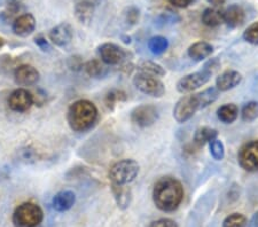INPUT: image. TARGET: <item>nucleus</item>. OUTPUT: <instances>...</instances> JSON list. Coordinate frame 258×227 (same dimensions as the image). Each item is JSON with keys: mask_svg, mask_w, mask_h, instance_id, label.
I'll use <instances>...</instances> for the list:
<instances>
[{"mask_svg": "<svg viewBox=\"0 0 258 227\" xmlns=\"http://www.w3.org/2000/svg\"><path fill=\"white\" fill-rule=\"evenodd\" d=\"M184 200V187L173 177H162L153 188V201L157 209L163 212H172Z\"/></svg>", "mask_w": 258, "mask_h": 227, "instance_id": "f257e3e1", "label": "nucleus"}, {"mask_svg": "<svg viewBox=\"0 0 258 227\" xmlns=\"http://www.w3.org/2000/svg\"><path fill=\"white\" fill-rule=\"evenodd\" d=\"M99 111L92 101L81 99L72 103L67 113V121L74 132H85L92 129Z\"/></svg>", "mask_w": 258, "mask_h": 227, "instance_id": "f03ea898", "label": "nucleus"}, {"mask_svg": "<svg viewBox=\"0 0 258 227\" xmlns=\"http://www.w3.org/2000/svg\"><path fill=\"white\" fill-rule=\"evenodd\" d=\"M44 220V212L40 206L32 202H24L15 209L13 224L15 227H37Z\"/></svg>", "mask_w": 258, "mask_h": 227, "instance_id": "7ed1b4c3", "label": "nucleus"}, {"mask_svg": "<svg viewBox=\"0 0 258 227\" xmlns=\"http://www.w3.org/2000/svg\"><path fill=\"white\" fill-rule=\"evenodd\" d=\"M140 167L137 161L132 159H124L111 165L109 170V178L111 183L118 185H127L137 178Z\"/></svg>", "mask_w": 258, "mask_h": 227, "instance_id": "20e7f679", "label": "nucleus"}, {"mask_svg": "<svg viewBox=\"0 0 258 227\" xmlns=\"http://www.w3.org/2000/svg\"><path fill=\"white\" fill-rule=\"evenodd\" d=\"M133 85L140 92L153 98H162L165 94V85L159 77L148 75L145 72L136 73L132 80Z\"/></svg>", "mask_w": 258, "mask_h": 227, "instance_id": "39448f33", "label": "nucleus"}, {"mask_svg": "<svg viewBox=\"0 0 258 227\" xmlns=\"http://www.w3.org/2000/svg\"><path fill=\"white\" fill-rule=\"evenodd\" d=\"M199 109V102L195 94L184 96L179 99L176 105H174L173 118L179 124L186 123L194 116Z\"/></svg>", "mask_w": 258, "mask_h": 227, "instance_id": "423d86ee", "label": "nucleus"}, {"mask_svg": "<svg viewBox=\"0 0 258 227\" xmlns=\"http://www.w3.org/2000/svg\"><path fill=\"white\" fill-rule=\"evenodd\" d=\"M159 117V109L154 105H140L133 108L130 115L131 122L137 126L143 127V129L154 125Z\"/></svg>", "mask_w": 258, "mask_h": 227, "instance_id": "0eeeda50", "label": "nucleus"}, {"mask_svg": "<svg viewBox=\"0 0 258 227\" xmlns=\"http://www.w3.org/2000/svg\"><path fill=\"white\" fill-rule=\"evenodd\" d=\"M211 75L209 72H207L206 70H201V71H197L189 75H186L177 83V91L179 93L186 94L197 91L198 89L202 88L203 85H206L208 82L210 81Z\"/></svg>", "mask_w": 258, "mask_h": 227, "instance_id": "6e6552de", "label": "nucleus"}, {"mask_svg": "<svg viewBox=\"0 0 258 227\" xmlns=\"http://www.w3.org/2000/svg\"><path fill=\"white\" fill-rule=\"evenodd\" d=\"M98 53L103 63L108 67L119 65L126 59L127 53L124 48L114 43H105L98 47Z\"/></svg>", "mask_w": 258, "mask_h": 227, "instance_id": "1a4fd4ad", "label": "nucleus"}, {"mask_svg": "<svg viewBox=\"0 0 258 227\" xmlns=\"http://www.w3.org/2000/svg\"><path fill=\"white\" fill-rule=\"evenodd\" d=\"M239 164L248 172L258 171V140L243 144L239 152Z\"/></svg>", "mask_w": 258, "mask_h": 227, "instance_id": "9d476101", "label": "nucleus"}, {"mask_svg": "<svg viewBox=\"0 0 258 227\" xmlns=\"http://www.w3.org/2000/svg\"><path fill=\"white\" fill-rule=\"evenodd\" d=\"M8 107L16 113H26L33 106L31 91L20 88L14 90L8 97Z\"/></svg>", "mask_w": 258, "mask_h": 227, "instance_id": "9b49d317", "label": "nucleus"}, {"mask_svg": "<svg viewBox=\"0 0 258 227\" xmlns=\"http://www.w3.org/2000/svg\"><path fill=\"white\" fill-rule=\"evenodd\" d=\"M40 73L33 65L21 64L14 70V81L20 86H32L38 83Z\"/></svg>", "mask_w": 258, "mask_h": 227, "instance_id": "f8f14e48", "label": "nucleus"}, {"mask_svg": "<svg viewBox=\"0 0 258 227\" xmlns=\"http://www.w3.org/2000/svg\"><path fill=\"white\" fill-rule=\"evenodd\" d=\"M74 31L69 23H60L52 28L48 32V38L52 41V44L57 47H66L70 44L73 39Z\"/></svg>", "mask_w": 258, "mask_h": 227, "instance_id": "ddd939ff", "label": "nucleus"}, {"mask_svg": "<svg viewBox=\"0 0 258 227\" xmlns=\"http://www.w3.org/2000/svg\"><path fill=\"white\" fill-rule=\"evenodd\" d=\"M36 29V19L30 13H24L19 15L13 23H12V30L19 37L30 36Z\"/></svg>", "mask_w": 258, "mask_h": 227, "instance_id": "4468645a", "label": "nucleus"}, {"mask_svg": "<svg viewBox=\"0 0 258 227\" xmlns=\"http://www.w3.org/2000/svg\"><path fill=\"white\" fill-rule=\"evenodd\" d=\"M242 82V75L236 70H226L216 80V88L219 92H226L238 86Z\"/></svg>", "mask_w": 258, "mask_h": 227, "instance_id": "2eb2a0df", "label": "nucleus"}, {"mask_svg": "<svg viewBox=\"0 0 258 227\" xmlns=\"http://www.w3.org/2000/svg\"><path fill=\"white\" fill-rule=\"evenodd\" d=\"M94 4L90 0H80L75 4L74 7V13L76 19L80 21L82 24L89 26L92 22L93 16H94Z\"/></svg>", "mask_w": 258, "mask_h": 227, "instance_id": "dca6fc26", "label": "nucleus"}, {"mask_svg": "<svg viewBox=\"0 0 258 227\" xmlns=\"http://www.w3.org/2000/svg\"><path fill=\"white\" fill-rule=\"evenodd\" d=\"M76 195L72 191H61L54 195L52 200L53 209L57 212H66L74 206Z\"/></svg>", "mask_w": 258, "mask_h": 227, "instance_id": "f3484780", "label": "nucleus"}, {"mask_svg": "<svg viewBox=\"0 0 258 227\" xmlns=\"http://www.w3.org/2000/svg\"><path fill=\"white\" fill-rule=\"evenodd\" d=\"M245 20L244 10L238 4L228 6L224 11V22L227 24V27L232 29L242 26Z\"/></svg>", "mask_w": 258, "mask_h": 227, "instance_id": "a211bd4d", "label": "nucleus"}, {"mask_svg": "<svg viewBox=\"0 0 258 227\" xmlns=\"http://www.w3.org/2000/svg\"><path fill=\"white\" fill-rule=\"evenodd\" d=\"M212 52H214V47L211 44L207 41H197L188 47L187 54L192 60L200 62L208 59L212 54Z\"/></svg>", "mask_w": 258, "mask_h": 227, "instance_id": "6ab92c4d", "label": "nucleus"}, {"mask_svg": "<svg viewBox=\"0 0 258 227\" xmlns=\"http://www.w3.org/2000/svg\"><path fill=\"white\" fill-rule=\"evenodd\" d=\"M111 192L114 194L115 201L117 203L118 208L126 209L131 203V189L126 185H118L111 183Z\"/></svg>", "mask_w": 258, "mask_h": 227, "instance_id": "aec40b11", "label": "nucleus"}, {"mask_svg": "<svg viewBox=\"0 0 258 227\" xmlns=\"http://www.w3.org/2000/svg\"><path fill=\"white\" fill-rule=\"evenodd\" d=\"M201 21L205 26L209 28L218 27L222 23H224V11L214 6L208 7L203 11L201 15Z\"/></svg>", "mask_w": 258, "mask_h": 227, "instance_id": "412c9836", "label": "nucleus"}, {"mask_svg": "<svg viewBox=\"0 0 258 227\" xmlns=\"http://www.w3.org/2000/svg\"><path fill=\"white\" fill-rule=\"evenodd\" d=\"M239 116V107L235 103H225L217 109V117L224 124H232Z\"/></svg>", "mask_w": 258, "mask_h": 227, "instance_id": "4be33fe9", "label": "nucleus"}, {"mask_svg": "<svg viewBox=\"0 0 258 227\" xmlns=\"http://www.w3.org/2000/svg\"><path fill=\"white\" fill-rule=\"evenodd\" d=\"M108 65H106L101 60L93 59L84 63V71L91 78H102L108 73Z\"/></svg>", "mask_w": 258, "mask_h": 227, "instance_id": "5701e85b", "label": "nucleus"}, {"mask_svg": "<svg viewBox=\"0 0 258 227\" xmlns=\"http://www.w3.org/2000/svg\"><path fill=\"white\" fill-rule=\"evenodd\" d=\"M217 137H218L217 130L211 129V127H208V126L199 127L194 133V143L197 144V147L201 148L205 146V144L212 141V140L217 139Z\"/></svg>", "mask_w": 258, "mask_h": 227, "instance_id": "b1692460", "label": "nucleus"}, {"mask_svg": "<svg viewBox=\"0 0 258 227\" xmlns=\"http://www.w3.org/2000/svg\"><path fill=\"white\" fill-rule=\"evenodd\" d=\"M195 96H197L200 109H203V108H207L208 106H210L211 103H214L216 100H217L219 97V91L217 90L216 86H211V88L203 90L202 92L197 93Z\"/></svg>", "mask_w": 258, "mask_h": 227, "instance_id": "393cba45", "label": "nucleus"}, {"mask_svg": "<svg viewBox=\"0 0 258 227\" xmlns=\"http://www.w3.org/2000/svg\"><path fill=\"white\" fill-rule=\"evenodd\" d=\"M127 100V94L123 90L113 89L108 91L105 97V105L109 110H114L118 103L125 102Z\"/></svg>", "mask_w": 258, "mask_h": 227, "instance_id": "a878e982", "label": "nucleus"}, {"mask_svg": "<svg viewBox=\"0 0 258 227\" xmlns=\"http://www.w3.org/2000/svg\"><path fill=\"white\" fill-rule=\"evenodd\" d=\"M147 46L154 55H161L168 49L169 40L163 36H154L148 40Z\"/></svg>", "mask_w": 258, "mask_h": 227, "instance_id": "bb28decb", "label": "nucleus"}, {"mask_svg": "<svg viewBox=\"0 0 258 227\" xmlns=\"http://www.w3.org/2000/svg\"><path fill=\"white\" fill-rule=\"evenodd\" d=\"M137 68H138L140 72L148 73V75H152L155 77H163L166 73L162 65L157 64L153 61H141L140 63H138V65H137Z\"/></svg>", "mask_w": 258, "mask_h": 227, "instance_id": "cd10ccee", "label": "nucleus"}, {"mask_svg": "<svg viewBox=\"0 0 258 227\" xmlns=\"http://www.w3.org/2000/svg\"><path fill=\"white\" fill-rule=\"evenodd\" d=\"M241 118L245 123H251L258 118V102L250 101L245 103L241 110Z\"/></svg>", "mask_w": 258, "mask_h": 227, "instance_id": "c85d7f7f", "label": "nucleus"}, {"mask_svg": "<svg viewBox=\"0 0 258 227\" xmlns=\"http://www.w3.org/2000/svg\"><path fill=\"white\" fill-rule=\"evenodd\" d=\"M248 220L243 214L232 213L225 218L223 222V227H247Z\"/></svg>", "mask_w": 258, "mask_h": 227, "instance_id": "c756f323", "label": "nucleus"}, {"mask_svg": "<svg viewBox=\"0 0 258 227\" xmlns=\"http://www.w3.org/2000/svg\"><path fill=\"white\" fill-rule=\"evenodd\" d=\"M209 150L212 158L217 161L223 160L224 156H225V147L218 139H215L209 142Z\"/></svg>", "mask_w": 258, "mask_h": 227, "instance_id": "7c9ffc66", "label": "nucleus"}, {"mask_svg": "<svg viewBox=\"0 0 258 227\" xmlns=\"http://www.w3.org/2000/svg\"><path fill=\"white\" fill-rule=\"evenodd\" d=\"M243 39L251 45H258V22L249 26L243 32Z\"/></svg>", "mask_w": 258, "mask_h": 227, "instance_id": "2f4dec72", "label": "nucleus"}, {"mask_svg": "<svg viewBox=\"0 0 258 227\" xmlns=\"http://www.w3.org/2000/svg\"><path fill=\"white\" fill-rule=\"evenodd\" d=\"M139 16H140L139 10L136 7H128L127 11L125 12V21L128 24H131V26L138 22Z\"/></svg>", "mask_w": 258, "mask_h": 227, "instance_id": "473e14b6", "label": "nucleus"}, {"mask_svg": "<svg viewBox=\"0 0 258 227\" xmlns=\"http://www.w3.org/2000/svg\"><path fill=\"white\" fill-rule=\"evenodd\" d=\"M68 67L72 70H74V71H80V70L84 68V62H83L81 56L74 55L72 57H69Z\"/></svg>", "mask_w": 258, "mask_h": 227, "instance_id": "72a5a7b5", "label": "nucleus"}, {"mask_svg": "<svg viewBox=\"0 0 258 227\" xmlns=\"http://www.w3.org/2000/svg\"><path fill=\"white\" fill-rule=\"evenodd\" d=\"M219 68H220V62L217 57L209 60L208 62H206L205 65H203V70H206L207 72H209L211 76L214 75V73L217 71Z\"/></svg>", "mask_w": 258, "mask_h": 227, "instance_id": "f704fd0d", "label": "nucleus"}, {"mask_svg": "<svg viewBox=\"0 0 258 227\" xmlns=\"http://www.w3.org/2000/svg\"><path fill=\"white\" fill-rule=\"evenodd\" d=\"M35 44L38 46L43 52H49L51 51V45H49V41L46 39V37H44L43 35H38L35 37Z\"/></svg>", "mask_w": 258, "mask_h": 227, "instance_id": "c9c22d12", "label": "nucleus"}, {"mask_svg": "<svg viewBox=\"0 0 258 227\" xmlns=\"http://www.w3.org/2000/svg\"><path fill=\"white\" fill-rule=\"evenodd\" d=\"M149 227H178V225L176 224V221L168 219V218H163V219L153 221Z\"/></svg>", "mask_w": 258, "mask_h": 227, "instance_id": "e433bc0d", "label": "nucleus"}, {"mask_svg": "<svg viewBox=\"0 0 258 227\" xmlns=\"http://www.w3.org/2000/svg\"><path fill=\"white\" fill-rule=\"evenodd\" d=\"M22 2L23 0H6L8 12H11V13H16V12L20 10L21 5H22Z\"/></svg>", "mask_w": 258, "mask_h": 227, "instance_id": "4c0bfd02", "label": "nucleus"}, {"mask_svg": "<svg viewBox=\"0 0 258 227\" xmlns=\"http://www.w3.org/2000/svg\"><path fill=\"white\" fill-rule=\"evenodd\" d=\"M168 2L173 5L174 7L178 8H186L195 2V0H168Z\"/></svg>", "mask_w": 258, "mask_h": 227, "instance_id": "58836bf2", "label": "nucleus"}, {"mask_svg": "<svg viewBox=\"0 0 258 227\" xmlns=\"http://www.w3.org/2000/svg\"><path fill=\"white\" fill-rule=\"evenodd\" d=\"M207 2L209 3V4H211V5L214 6V7H219V6L224 5L226 0H207Z\"/></svg>", "mask_w": 258, "mask_h": 227, "instance_id": "ea45409f", "label": "nucleus"}, {"mask_svg": "<svg viewBox=\"0 0 258 227\" xmlns=\"http://www.w3.org/2000/svg\"><path fill=\"white\" fill-rule=\"evenodd\" d=\"M249 227H258V211L253 214L250 222H249Z\"/></svg>", "mask_w": 258, "mask_h": 227, "instance_id": "a19ab883", "label": "nucleus"}, {"mask_svg": "<svg viewBox=\"0 0 258 227\" xmlns=\"http://www.w3.org/2000/svg\"><path fill=\"white\" fill-rule=\"evenodd\" d=\"M4 45H5V40H4L3 38H0V48H3Z\"/></svg>", "mask_w": 258, "mask_h": 227, "instance_id": "79ce46f5", "label": "nucleus"}]
</instances>
